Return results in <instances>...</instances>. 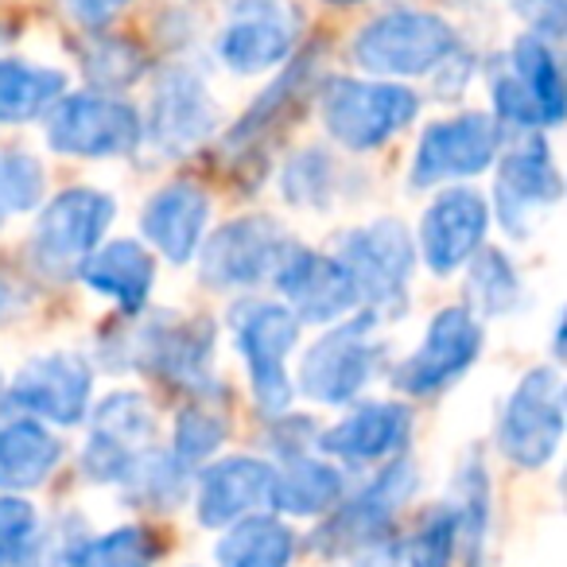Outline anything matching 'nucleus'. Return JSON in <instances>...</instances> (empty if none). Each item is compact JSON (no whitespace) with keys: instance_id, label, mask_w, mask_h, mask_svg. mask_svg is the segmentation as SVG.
Masks as SVG:
<instances>
[{"instance_id":"f257e3e1","label":"nucleus","mask_w":567,"mask_h":567,"mask_svg":"<svg viewBox=\"0 0 567 567\" xmlns=\"http://www.w3.org/2000/svg\"><path fill=\"white\" fill-rule=\"evenodd\" d=\"M455 51L458 40L447 20L432 17V12L396 9L362 28V35L354 40V63L370 74L412 79V74L447 66Z\"/></svg>"},{"instance_id":"f03ea898","label":"nucleus","mask_w":567,"mask_h":567,"mask_svg":"<svg viewBox=\"0 0 567 567\" xmlns=\"http://www.w3.org/2000/svg\"><path fill=\"white\" fill-rule=\"evenodd\" d=\"M420 102L412 90L393 82H354L339 79L323 94V121L327 133L350 152H373L389 144L412 117Z\"/></svg>"},{"instance_id":"7ed1b4c3","label":"nucleus","mask_w":567,"mask_h":567,"mask_svg":"<svg viewBox=\"0 0 567 567\" xmlns=\"http://www.w3.org/2000/svg\"><path fill=\"white\" fill-rule=\"evenodd\" d=\"M234 334L249 362V381L257 409L265 416H280L292 404V381H288V354L300 334V319L280 303H241L234 311Z\"/></svg>"},{"instance_id":"20e7f679","label":"nucleus","mask_w":567,"mask_h":567,"mask_svg":"<svg viewBox=\"0 0 567 567\" xmlns=\"http://www.w3.org/2000/svg\"><path fill=\"white\" fill-rule=\"evenodd\" d=\"M559 440H564V381L556 370L540 365V370H528L513 389L497 424V443L505 458L536 471L556 455Z\"/></svg>"},{"instance_id":"39448f33","label":"nucleus","mask_w":567,"mask_h":567,"mask_svg":"<svg viewBox=\"0 0 567 567\" xmlns=\"http://www.w3.org/2000/svg\"><path fill=\"white\" fill-rule=\"evenodd\" d=\"M334 260L350 272L358 300H370L373 308H401L409 296L416 252H412V237L401 221L381 218L362 229H350Z\"/></svg>"},{"instance_id":"423d86ee","label":"nucleus","mask_w":567,"mask_h":567,"mask_svg":"<svg viewBox=\"0 0 567 567\" xmlns=\"http://www.w3.org/2000/svg\"><path fill=\"white\" fill-rule=\"evenodd\" d=\"M141 141V117L133 105L105 94L59 97L48 121V144L63 156L105 159L125 156Z\"/></svg>"},{"instance_id":"0eeeda50","label":"nucleus","mask_w":567,"mask_h":567,"mask_svg":"<svg viewBox=\"0 0 567 567\" xmlns=\"http://www.w3.org/2000/svg\"><path fill=\"white\" fill-rule=\"evenodd\" d=\"M292 252V241L276 226L272 218H234L203 245V260L198 272L210 288H249V284L276 276V268L284 265V257Z\"/></svg>"},{"instance_id":"6e6552de","label":"nucleus","mask_w":567,"mask_h":567,"mask_svg":"<svg viewBox=\"0 0 567 567\" xmlns=\"http://www.w3.org/2000/svg\"><path fill=\"white\" fill-rule=\"evenodd\" d=\"M378 342H373V316H358L354 323L334 327L303 354L300 385L311 401L347 404L365 389L378 365Z\"/></svg>"},{"instance_id":"1a4fd4ad","label":"nucleus","mask_w":567,"mask_h":567,"mask_svg":"<svg viewBox=\"0 0 567 567\" xmlns=\"http://www.w3.org/2000/svg\"><path fill=\"white\" fill-rule=\"evenodd\" d=\"M502 144V128L486 113H463L432 125L420 136L416 159H412V187H435L447 179H471L486 172Z\"/></svg>"},{"instance_id":"9d476101","label":"nucleus","mask_w":567,"mask_h":567,"mask_svg":"<svg viewBox=\"0 0 567 567\" xmlns=\"http://www.w3.org/2000/svg\"><path fill=\"white\" fill-rule=\"evenodd\" d=\"M113 198L94 187H71L43 206L35 221V252L43 265H79L102 245L105 229L113 226Z\"/></svg>"},{"instance_id":"9b49d317","label":"nucleus","mask_w":567,"mask_h":567,"mask_svg":"<svg viewBox=\"0 0 567 567\" xmlns=\"http://www.w3.org/2000/svg\"><path fill=\"white\" fill-rule=\"evenodd\" d=\"M482 354V327L466 308H443L420 350L396 370V385L412 396H432L458 381Z\"/></svg>"},{"instance_id":"f8f14e48","label":"nucleus","mask_w":567,"mask_h":567,"mask_svg":"<svg viewBox=\"0 0 567 567\" xmlns=\"http://www.w3.org/2000/svg\"><path fill=\"white\" fill-rule=\"evenodd\" d=\"M416 489V466L409 458L385 466L381 478H373L354 502H347L323 528L316 533V548L327 556H342L350 548L362 544L385 540V528L393 525L396 509L409 502V494Z\"/></svg>"},{"instance_id":"ddd939ff","label":"nucleus","mask_w":567,"mask_h":567,"mask_svg":"<svg viewBox=\"0 0 567 567\" xmlns=\"http://www.w3.org/2000/svg\"><path fill=\"white\" fill-rule=\"evenodd\" d=\"M152 412L144 396L136 393H113L102 401L94 416V432H90L86 455L82 466L94 482H125L136 458L148 451L152 443Z\"/></svg>"},{"instance_id":"4468645a","label":"nucleus","mask_w":567,"mask_h":567,"mask_svg":"<svg viewBox=\"0 0 567 567\" xmlns=\"http://www.w3.org/2000/svg\"><path fill=\"white\" fill-rule=\"evenodd\" d=\"M276 288L288 300V311L303 323H334L358 308V288L334 257L292 249L276 268Z\"/></svg>"},{"instance_id":"2eb2a0df","label":"nucleus","mask_w":567,"mask_h":567,"mask_svg":"<svg viewBox=\"0 0 567 567\" xmlns=\"http://www.w3.org/2000/svg\"><path fill=\"white\" fill-rule=\"evenodd\" d=\"M218 128V105L198 74L172 66L152 97V141L164 156H187Z\"/></svg>"},{"instance_id":"dca6fc26","label":"nucleus","mask_w":567,"mask_h":567,"mask_svg":"<svg viewBox=\"0 0 567 567\" xmlns=\"http://www.w3.org/2000/svg\"><path fill=\"white\" fill-rule=\"evenodd\" d=\"M486 226H489V210L486 198L478 190H443L424 214V226H420V249L424 260L435 276L455 272L458 265L474 257L486 241Z\"/></svg>"},{"instance_id":"f3484780","label":"nucleus","mask_w":567,"mask_h":567,"mask_svg":"<svg viewBox=\"0 0 567 567\" xmlns=\"http://www.w3.org/2000/svg\"><path fill=\"white\" fill-rule=\"evenodd\" d=\"M94 373L79 354H48L28 362L12 381V404L51 424H79L90 409Z\"/></svg>"},{"instance_id":"a211bd4d","label":"nucleus","mask_w":567,"mask_h":567,"mask_svg":"<svg viewBox=\"0 0 567 567\" xmlns=\"http://www.w3.org/2000/svg\"><path fill=\"white\" fill-rule=\"evenodd\" d=\"M214 327L206 319H156L136 339V362L187 389H210Z\"/></svg>"},{"instance_id":"6ab92c4d","label":"nucleus","mask_w":567,"mask_h":567,"mask_svg":"<svg viewBox=\"0 0 567 567\" xmlns=\"http://www.w3.org/2000/svg\"><path fill=\"white\" fill-rule=\"evenodd\" d=\"M559 195H564V183H559V172L548 156V144L540 136L525 141L502 159V172H497V214H502V226L513 237H525L528 218L536 210H544V206H551Z\"/></svg>"},{"instance_id":"aec40b11","label":"nucleus","mask_w":567,"mask_h":567,"mask_svg":"<svg viewBox=\"0 0 567 567\" xmlns=\"http://www.w3.org/2000/svg\"><path fill=\"white\" fill-rule=\"evenodd\" d=\"M296 48V12L288 4H272V0H252L249 9L221 32L218 55L229 71L237 74H257L265 66H276L292 55Z\"/></svg>"},{"instance_id":"412c9836","label":"nucleus","mask_w":567,"mask_h":567,"mask_svg":"<svg viewBox=\"0 0 567 567\" xmlns=\"http://www.w3.org/2000/svg\"><path fill=\"white\" fill-rule=\"evenodd\" d=\"M276 471L260 458H221L198 482V520L206 528H221L245 520L260 505H272Z\"/></svg>"},{"instance_id":"4be33fe9","label":"nucleus","mask_w":567,"mask_h":567,"mask_svg":"<svg viewBox=\"0 0 567 567\" xmlns=\"http://www.w3.org/2000/svg\"><path fill=\"white\" fill-rule=\"evenodd\" d=\"M206 218H210V198L195 183H172V187L156 190L144 206V234L167 260L183 265L195 257Z\"/></svg>"},{"instance_id":"5701e85b","label":"nucleus","mask_w":567,"mask_h":567,"mask_svg":"<svg viewBox=\"0 0 567 567\" xmlns=\"http://www.w3.org/2000/svg\"><path fill=\"white\" fill-rule=\"evenodd\" d=\"M409 432L412 416L404 404H365L323 435V451L350 458V463H370V458H385L401 451L409 443Z\"/></svg>"},{"instance_id":"b1692460","label":"nucleus","mask_w":567,"mask_h":567,"mask_svg":"<svg viewBox=\"0 0 567 567\" xmlns=\"http://www.w3.org/2000/svg\"><path fill=\"white\" fill-rule=\"evenodd\" d=\"M82 280L125 311H141L156 284V260L136 241H110L82 260Z\"/></svg>"},{"instance_id":"393cba45","label":"nucleus","mask_w":567,"mask_h":567,"mask_svg":"<svg viewBox=\"0 0 567 567\" xmlns=\"http://www.w3.org/2000/svg\"><path fill=\"white\" fill-rule=\"evenodd\" d=\"M63 458V443L35 420L0 427V489H32Z\"/></svg>"},{"instance_id":"a878e982","label":"nucleus","mask_w":567,"mask_h":567,"mask_svg":"<svg viewBox=\"0 0 567 567\" xmlns=\"http://www.w3.org/2000/svg\"><path fill=\"white\" fill-rule=\"evenodd\" d=\"M63 71L24 63V59H0V125L35 121L63 97Z\"/></svg>"},{"instance_id":"bb28decb","label":"nucleus","mask_w":567,"mask_h":567,"mask_svg":"<svg viewBox=\"0 0 567 567\" xmlns=\"http://www.w3.org/2000/svg\"><path fill=\"white\" fill-rule=\"evenodd\" d=\"M342 497V474L331 463H319L308 455H292L284 474L272 482V505L296 517H316L327 513Z\"/></svg>"},{"instance_id":"cd10ccee","label":"nucleus","mask_w":567,"mask_h":567,"mask_svg":"<svg viewBox=\"0 0 567 567\" xmlns=\"http://www.w3.org/2000/svg\"><path fill=\"white\" fill-rule=\"evenodd\" d=\"M513 79L525 86L528 102L536 105L540 125H559L567 110V90L564 74H559L556 55L548 51V43L540 35H520L513 48Z\"/></svg>"},{"instance_id":"c85d7f7f","label":"nucleus","mask_w":567,"mask_h":567,"mask_svg":"<svg viewBox=\"0 0 567 567\" xmlns=\"http://www.w3.org/2000/svg\"><path fill=\"white\" fill-rule=\"evenodd\" d=\"M296 540L288 525L276 517H245L234 533L218 544L221 567H288L292 564Z\"/></svg>"},{"instance_id":"c756f323","label":"nucleus","mask_w":567,"mask_h":567,"mask_svg":"<svg viewBox=\"0 0 567 567\" xmlns=\"http://www.w3.org/2000/svg\"><path fill=\"white\" fill-rule=\"evenodd\" d=\"M156 556L159 536L144 525H125L79 544L71 551V567H152Z\"/></svg>"},{"instance_id":"7c9ffc66","label":"nucleus","mask_w":567,"mask_h":567,"mask_svg":"<svg viewBox=\"0 0 567 567\" xmlns=\"http://www.w3.org/2000/svg\"><path fill=\"white\" fill-rule=\"evenodd\" d=\"M474 268H471V300L478 303L486 316H502L517 303L520 296V284L513 276V265L502 257V252L486 249V252H474Z\"/></svg>"},{"instance_id":"2f4dec72","label":"nucleus","mask_w":567,"mask_h":567,"mask_svg":"<svg viewBox=\"0 0 567 567\" xmlns=\"http://www.w3.org/2000/svg\"><path fill=\"white\" fill-rule=\"evenodd\" d=\"M221 440H226V420L218 412L203 409V404L183 409L179 420H175V463H203L206 455L221 447Z\"/></svg>"},{"instance_id":"473e14b6","label":"nucleus","mask_w":567,"mask_h":567,"mask_svg":"<svg viewBox=\"0 0 567 567\" xmlns=\"http://www.w3.org/2000/svg\"><path fill=\"white\" fill-rule=\"evenodd\" d=\"M311 71V59L300 55L288 71L280 74V79L272 82V86L265 90V97H260L257 105H252L249 113L241 117V125L234 128V141H249V136H257L265 125H272L276 117H284V110H288V102H292L296 94H300L303 79H308Z\"/></svg>"},{"instance_id":"72a5a7b5","label":"nucleus","mask_w":567,"mask_h":567,"mask_svg":"<svg viewBox=\"0 0 567 567\" xmlns=\"http://www.w3.org/2000/svg\"><path fill=\"white\" fill-rule=\"evenodd\" d=\"M334 167L323 152H303L292 164L284 167V198H292L300 206H327L334 190Z\"/></svg>"},{"instance_id":"f704fd0d","label":"nucleus","mask_w":567,"mask_h":567,"mask_svg":"<svg viewBox=\"0 0 567 567\" xmlns=\"http://www.w3.org/2000/svg\"><path fill=\"white\" fill-rule=\"evenodd\" d=\"M458 544V513L435 509L409 540V567H451Z\"/></svg>"},{"instance_id":"c9c22d12","label":"nucleus","mask_w":567,"mask_h":567,"mask_svg":"<svg viewBox=\"0 0 567 567\" xmlns=\"http://www.w3.org/2000/svg\"><path fill=\"white\" fill-rule=\"evenodd\" d=\"M43 195V167L40 159L24 152H0V206L9 210H32Z\"/></svg>"},{"instance_id":"e433bc0d","label":"nucleus","mask_w":567,"mask_h":567,"mask_svg":"<svg viewBox=\"0 0 567 567\" xmlns=\"http://www.w3.org/2000/svg\"><path fill=\"white\" fill-rule=\"evenodd\" d=\"M125 482L136 489V497H144V502L152 505H175L183 494V466L175 463V458H164V455H148L144 451L141 458L133 463V471L125 474Z\"/></svg>"},{"instance_id":"4c0bfd02","label":"nucleus","mask_w":567,"mask_h":567,"mask_svg":"<svg viewBox=\"0 0 567 567\" xmlns=\"http://www.w3.org/2000/svg\"><path fill=\"white\" fill-rule=\"evenodd\" d=\"M86 71L102 86H128L144 74V59L121 40H94L86 48Z\"/></svg>"},{"instance_id":"58836bf2","label":"nucleus","mask_w":567,"mask_h":567,"mask_svg":"<svg viewBox=\"0 0 567 567\" xmlns=\"http://www.w3.org/2000/svg\"><path fill=\"white\" fill-rule=\"evenodd\" d=\"M35 540V509L24 497H0V564H17Z\"/></svg>"},{"instance_id":"ea45409f","label":"nucleus","mask_w":567,"mask_h":567,"mask_svg":"<svg viewBox=\"0 0 567 567\" xmlns=\"http://www.w3.org/2000/svg\"><path fill=\"white\" fill-rule=\"evenodd\" d=\"M494 105H497V117L509 121V125H520V128L540 125V117H536V105L528 102L525 86H520L513 74L494 71Z\"/></svg>"},{"instance_id":"a19ab883","label":"nucleus","mask_w":567,"mask_h":567,"mask_svg":"<svg viewBox=\"0 0 567 567\" xmlns=\"http://www.w3.org/2000/svg\"><path fill=\"white\" fill-rule=\"evenodd\" d=\"M128 0H66V9H71L74 20H82L86 28H102L110 17H117L125 9Z\"/></svg>"},{"instance_id":"79ce46f5","label":"nucleus","mask_w":567,"mask_h":567,"mask_svg":"<svg viewBox=\"0 0 567 567\" xmlns=\"http://www.w3.org/2000/svg\"><path fill=\"white\" fill-rule=\"evenodd\" d=\"M520 9L533 20L536 32H559L564 24V0H520Z\"/></svg>"},{"instance_id":"37998d69","label":"nucleus","mask_w":567,"mask_h":567,"mask_svg":"<svg viewBox=\"0 0 567 567\" xmlns=\"http://www.w3.org/2000/svg\"><path fill=\"white\" fill-rule=\"evenodd\" d=\"M354 567H401V551H396L393 540H378L358 556Z\"/></svg>"},{"instance_id":"c03bdc74","label":"nucleus","mask_w":567,"mask_h":567,"mask_svg":"<svg viewBox=\"0 0 567 567\" xmlns=\"http://www.w3.org/2000/svg\"><path fill=\"white\" fill-rule=\"evenodd\" d=\"M12 303H17V284L9 280V272H4V268H0V319L9 316Z\"/></svg>"},{"instance_id":"a18cd8bd","label":"nucleus","mask_w":567,"mask_h":567,"mask_svg":"<svg viewBox=\"0 0 567 567\" xmlns=\"http://www.w3.org/2000/svg\"><path fill=\"white\" fill-rule=\"evenodd\" d=\"M331 4H358V0H331Z\"/></svg>"},{"instance_id":"49530a36","label":"nucleus","mask_w":567,"mask_h":567,"mask_svg":"<svg viewBox=\"0 0 567 567\" xmlns=\"http://www.w3.org/2000/svg\"><path fill=\"white\" fill-rule=\"evenodd\" d=\"M0 221H4V206H0Z\"/></svg>"}]
</instances>
